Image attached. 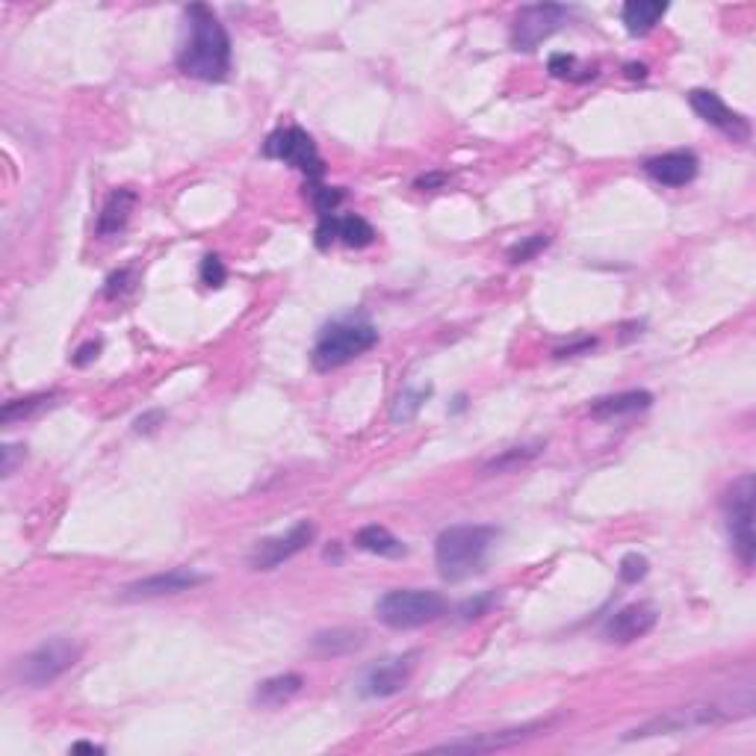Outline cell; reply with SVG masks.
<instances>
[{
  "instance_id": "6da1fadb",
  "label": "cell",
  "mask_w": 756,
  "mask_h": 756,
  "mask_svg": "<svg viewBox=\"0 0 756 756\" xmlns=\"http://www.w3.org/2000/svg\"><path fill=\"white\" fill-rule=\"evenodd\" d=\"M178 68L204 83H222L231 71V36L204 3L187 6V39L178 51Z\"/></svg>"
},
{
  "instance_id": "7a4b0ae2",
  "label": "cell",
  "mask_w": 756,
  "mask_h": 756,
  "mask_svg": "<svg viewBox=\"0 0 756 756\" xmlns=\"http://www.w3.org/2000/svg\"><path fill=\"white\" fill-rule=\"evenodd\" d=\"M500 529L485 523H461L443 529L435 541V565L446 582H461L473 573H479L488 550L494 547Z\"/></svg>"
},
{
  "instance_id": "3957f363",
  "label": "cell",
  "mask_w": 756,
  "mask_h": 756,
  "mask_svg": "<svg viewBox=\"0 0 756 756\" xmlns=\"http://www.w3.org/2000/svg\"><path fill=\"white\" fill-rule=\"evenodd\" d=\"M378 343V331L373 322L364 319H337L331 322L319 340H316L311 361L319 373H331L340 370L346 364H352L355 358H361L364 352H370Z\"/></svg>"
},
{
  "instance_id": "277c9868",
  "label": "cell",
  "mask_w": 756,
  "mask_h": 756,
  "mask_svg": "<svg viewBox=\"0 0 756 756\" xmlns=\"http://www.w3.org/2000/svg\"><path fill=\"white\" fill-rule=\"evenodd\" d=\"M441 615H446V600L426 588H396L376 603V618L390 630H420Z\"/></svg>"
},
{
  "instance_id": "5b68a950",
  "label": "cell",
  "mask_w": 756,
  "mask_h": 756,
  "mask_svg": "<svg viewBox=\"0 0 756 756\" xmlns=\"http://www.w3.org/2000/svg\"><path fill=\"white\" fill-rule=\"evenodd\" d=\"M742 715L745 712H736V706L724 709L718 703H689V706H680V709H671L665 715L644 721L641 727L630 730L624 739L632 742V739H653V736H677V733H689V730L715 727V724H724V721L742 718Z\"/></svg>"
},
{
  "instance_id": "8992f818",
  "label": "cell",
  "mask_w": 756,
  "mask_h": 756,
  "mask_svg": "<svg viewBox=\"0 0 756 756\" xmlns=\"http://www.w3.org/2000/svg\"><path fill=\"white\" fill-rule=\"evenodd\" d=\"M754 497L756 482L751 473L739 476L727 497H724V517H727V532H730V544L733 553L739 556L742 567H754L756 538H754Z\"/></svg>"
},
{
  "instance_id": "52a82bcc",
  "label": "cell",
  "mask_w": 756,
  "mask_h": 756,
  "mask_svg": "<svg viewBox=\"0 0 756 756\" xmlns=\"http://www.w3.org/2000/svg\"><path fill=\"white\" fill-rule=\"evenodd\" d=\"M80 659V644L71 638H48L18 662V680L30 689H45L68 674Z\"/></svg>"
},
{
  "instance_id": "ba28073f",
  "label": "cell",
  "mask_w": 756,
  "mask_h": 756,
  "mask_svg": "<svg viewBox=\"0 0 756 756\" xmlns=\"http://www.w3.org/2000/svg\"><path fill=\"white\" fill-rule=\"evenodd\" d=\"M263 154L272 157V160H281V163H287V166H293V169H299L302 175H308L311 187H314L316 181L322 178V172H325L322 157H319V151H316V142L311 139V133H305L302 127L296 125L275 130V133L266 139Z\"/></svg>"
},
{
  "instance_id": "9c48e42d",
  "label": "cell",
  "mask_w": 756,
  "mask_h": 756,
  "mask_svg": "<svg viewBox=\"0 0 756 756\" xmlns=\"http://www.w3.org/2000/svg\"><path fill=\"white\" fill-rule=\"evenodd\" d=\"M570 18L565 3H529L517 12L511 24V45L517 51H535L541 42H547L553 33H559Z\"/></svg>"
},
{
  "instance_id": "30bf717a",
  "label": "cell",
  "mask_w": 756,
  "mask_h": 756,
  "mask_svg": "<svg viewBox=\"0 0 756 756\" xmlns=\"http://www.w3.org/2000/svg\"><path fill=\"white\" fill-rule=\"evenodd\" d=\"M314 538L316 526L311 520H302L290 532L260 541L252 550V556H249V565H252V570H275V567H281L284 562H290L293 556H299L302 550H308V544Z\"/></svg>"
},
{
  "instance_id": "8fae6325",
  "label": "cell",
  "mask_w": 756,
  "mask_h": 756,
  "mask_svg": "<svg viewBox=\"0 0 756 756\" xmlns=\"http://www.w3.org/2000/svg\"><path fill=\"white\" fill-rule=\"evenodd\" d=\"M210 582L207 573H198L192 567H172L166 573H154V576H145V579H136L130 582L122 597L125 600H148V597H169V594H184V591H192L198 585Z\"/></svg>"
},
{
  "instance_id": "7c38bea8",
  "label": "cell",
  "mask_w": 756,
  "mask_h": 756,
  "mask_svg": "<svg viewBox=\"0 0 756 756\" xmlns=\"http://www.w3.org/2000/svg\"><path fill=\"white\" fill-rule=\"evenodd\" d=\"M689 104L692 110L706 122V125L718 127L724 136H730L733 142H748L751 139V125L742 113L730 110L721 95L709 92V89H692L689 92Z\"/></svg>"
},
{
  "instance_id": "4fadbf2b",
  "label": "cell",
  "mask_w": 756,
  "mask_h": 756,
  "mask_svg": "<svg viewBox=\"0 0 756 756\" xmlns=\"http://www.w3.org/2000/svg\"><path fill=\"white\" fill-rule=\"evenodd\" d=\"M414 659H417V653H405V656H387L376 665H370L361 677V694L364 697L399 694L414 674Z\"/></svg>"
},
{
  "instance_id": "5bb4252c",
  "label": "cell",
  "mask_w": 756,
  "mask_h": 756,
  "mask_svg": "<svg viewBox=\"0 0 756 756\" xmlns=\"http://www.w3.org/2000/svg\"><path fill=\"white\" fill-rule=\"evenodd\" d=\"M656 621H659V612L650 603H630V606L618 609L606 621L603 638L612 641V644H632V641L644 638L647 632L653 630Z\"/></svg>"
},
{
  "instance_id": "9a60e30c",
  "label": "cell",
  "mask_w": 756,
  "mask_h": 756,
  "mask_svg": "<svg viewBox=\"0 0 756 756\" xmlns=\"http://www.w3.org/2000/svg\"><path fill=\"white\" fill-rule=\"evenodd\" d=\"M535 730H541V724L514 727V730H497V733H476V736H467V739L443 742L435 751H449V754H488V751H503V748H514V745L532 739Z\"/></svg>"
},
{
  "instance_id": "2e32d148",
  "label": "cell",
  "mask_w": 756,
  "mask_h": 756,
  "mask_svg": "<svg viewBox=\"0 0 756 756\" xmlns=\"http://www.w3.org/2000/svg\"><path fill=\"white\" fill-rule=\"evenodd\" d=\"M647 175L662 187H686L700 172V160L692 151H668L644 163Z\"/></svg>"
},
{
  "instance_id": "e0dca14e",
  "label": "cell",
  "mask_w": 756,
  "mask_h": 756,
  "mask_svg": "<svg viewBox=\"0 0 756 756\" xmlns=\"http://www.w3.org/2000/svg\"><path fill=\"white\" fill-rule=\"evenodd\" d=\"M653 405V393L647 390H624L615 396H603L591 405L594 420H618V417H632L638 411H647Z\"/></svg>"
},
{
  "instance_id": "ac0fdd59",
  "label": "cell",
  "mask_w": 756,
  "mask_h": 756,
  "mask_svg": "<svg viewBox=\"0 0 756 756\" xmlns=\"http://www.w3.org/2000/svg\"><path fill=\"white\" fill-rule=\"evenodd\" d=\"M302 689H305L302 674H278V677H269V680L257 683L252 703L260 706V709H278V706L290 703L293 697H299Z\"/></svg>"
},
{
  "instance_id": "d6986e66",
  "label": "cell",
  "mask_w": 756,
  "mask_h": 756,
  "mask_svg": "<svg viewBox=\"0 0 756 756\" xmlns=\"http://www.w3.org/2000/svg\"><path fill=\"white\" fill-rule=\"evenodd\" d=\"M133 204H136V192L133 189H116L110 192V198L104 201L101 207V216H98V237H113L119 231H125L127 219L133 213Z\"/></svg>"
},
{
  "instance_id": "ffe728a7",
  "label": "cell",
  "mask_w": 756,
  "mask_h": 756,
  "mask_svg": "<svg viewBox=\"0 0 756 756\" xmlns=\"http://www.w3.org/2000/svg\"><path fill=\"white\" fill-rule=\"evenodd\" d=\"M668 12V3L662 0H630L621 9V21L630 36H647Z\"/></svg>"
},
{
  "instance_id": "44dd1931",
  "label": "cell",
  "mask_w": 756,
  "mask_h": 756,
  "mask_svg": "<svg viewBox=\"0 0 756 756\" xmlns=\"http://www.w3.org/2000/svg\"><path fill=\"white\" fill-rule=\"evenodd\" d=\"M355 547L364 553H373L378 559H402L408 553V547L384 526H364L355 535Z\"/></svg>"
},
{
  "instance_id": "7402d4cb",
  "label": "cell",
  "mask_w": 756,
  "mask_h": 756,
  "mask_svg": "<svg viewBox=\"0 0 756 756\" xmlns=\"http://www.w3.org/2000/svg\"><path fill=\"white\" fill-rule=\"evenodd\" d=\"M364 644H367V632L355 630V627H334V630H322L314 635V650L322 656H346Z\"/></svg>"
},
{
  "instance_id": "603a6c76",
  "label": "cell",
  "mask_w": 756,
  "mask_h": 756,
  "mask_svg": "<svg viewBox=\"0 0 756 756\" xmlns=\"http://www.w3.org/2000/svg\"><path fill=\"white\" fill-rule=\"evenodd\" d=\"M544 452V443L535 441V443H523V446H508L503 449L500 455H494L485 467H482V473L485 476H497V473H514V470H520V467H526L529 461H535L538 455Z\"/></svg>"
},
{
  "instance_id": "cb8c5ba5",
  "label": "cell",
  "mask_w": 756,
  "mask_h": 756,
  "mask_svg": "<svg viewBox=\"0 0 756 756\" xmlns=\"http://www.w3.org/2000/svg\"><path fill=\"white\" fill-rule=\"evenodd\" d=\"M337 240H343L349 249H367L376 243V228L364 216H340L337 222Z\"/></svg>"
},
{
  "instance_id": "d4e9b609",
  "label": "cell",
  "mask_w": 756,
  "mask_h": 756,
  "mask_svg": "<svg viewBox=\"0 0 756 756\" xmlns=\"http://www.w3.org/2000/svg\"><path fill=\"white\" fill-rule=\"evenodd\" d=\"M54 405V393H39V396H27V399H12L3 405L0 411V423L3 426H12L18 420H27L33 414H39L42 408H51Z\"/></svg>"
},
{
  "instance_id": "484cf974",
  "label": "cell",
  "mask_w": 756,
  "mask_h": 756,
  "mask_svg": "<svg viewBox=\"0 0 756 756\" xmlns=\"http://www.w3.org/2000/svg\"><path fill=\"white\" fill-rule=\"evenodd\" d=\"M432 396V387H408L396 396L393 408H390V420L393 423H411L420 408L426 405V399Z\"/></svg>"
},
{
  "instance_id": "4316f807",
  "label": "cell",
  "mask_w": 756,
  "mask_h": 756,
  "mask_svg": "<svg viewBox=\"0 0 756 756\" xmlns=\"http://www.w3.org/2000/svg\"><path fill=\"white\" fill-rule=\"evenodd\" d=\"M547 246H550L547 234H532V237H526V240H520L517 246L508 249V260L511 263H529V260H535L538 254L544 252Z\"/></svg>"
},
{
  "instance_id": "83f0119b",
  "label": "cell",
  "mask_w": 756,
  "mask_h": 756,
  "mask_svg": "<svg viewBox=\"0 0 756 756\" xmlns=\"http://www.w3.org/2000/svg\"><path fill=\"white\" fill-rule=\"evenodd\" d=\"M343 198H346V192L340 187H319V184L311 187V201H314L319 216H334L337 207L343 204Z\"/></svg>"
},
{
  "instance_id": "f1b7e54d",
  "label": "cell",
  "mask_w": 756,
  "mask_h": 756,
  "mask_svg": "<svg viewBox=\"0 0 756 756\" xmlns=\"http://www.w3.org/2000/svg\"><path fill=\"white\" fill-rule=\"evenodd\" d=\"M225 281H228V269H225L222 257L219 254H207L201 260V284L210 287V290H219Z\"/></svg>"
},
{
  "instance_id": "f546056e",
  "label": "cell",
  "mask_w": 756,
  "mask_h": 756,
  "mask_svg": "<svg viewBox=\"0 0 756 756\" xmlns=\"http://www.w3.org/2000/svg\"><path fill=\"white\" fill-rule=\"evenodd\" d=\"M647 573H650V562H647L641 553H627V556L621 559V565H618V576H621V582H627V585H638Z\"/></svg>"
},
{
  "instance_id": "4dcf8cb0",
  "label": "cell",
  "mask_w": 756,
  "mask_h": 756,
  "mask_svg": "<svg viewBox=\"0 0 756 756\" xmlns=\"http://www.w3.org/2000/svg\"><path fill=\"white\" fill-rule=\"evenodd\" d=\"M494 603H497V597H494V594H479V597L464 600V603L458 606V615H461V621H476V618L488 615Z\"/></svg>"
},
{
  "instance_id": "1f68e13d",
  "label": "cell",
  "mask_w": 756,
  "mask_h": 756,
  "mask_svg": "<svg viewBox=\"0 0 756 756\" xmlns=\"http://www.w3.org/2000/svg\"><path fill=\"white\" fill-rule=\"evenodd\" d=\"M337 222L340 216H319V225H316V246L319 249H328L334 240H337Z\"/></svg>"
},
{
  "instance_id": "d6a6232c",
  "label": "cell",
  "mask_w": 756,
  "mask_h": 756,
  "mask_svg": "<svg viewBox=\"0 0 756 756\" xmlns=\"http://www.w3.org/2000/svg\"><path fill=\"white\" fill-rule=\"evenodd\" d=\"M550 74L559 77V80H576V57L553 54V57H550Z\"/></svg>"
},
{
  "instance_id": "836d02e7",
  "label": "cell",
  "mask_w": 756,
  "mask_h": 756,
  "mask_svg": "<svg viewBox=\"0 0 756 756\" xmlns=\"http://www.w3.org/2000/svg\"><path fill=\"white\" fill-rule=\"evenodd\" d=\"M163 423H166V414H163V411H148V414L136 417L133 429H136L139 435H154Z\"/></svg>"
},
{
  "instance_id": "e575fe53",
  "label": "cell",
  "mask_w": 756,
  "mask_h": 756,
  "mask_svg": "<svg viewBox=\"0 0 756 756\" xmlns=\"http://www.w3.org/2000/svg\"><path fill=\"white\" fill-rule=\"evenodd\" d=\"M98 355H101V343H98V340H89V343H83V346L71 355V364H74V367H89Z\"/></svg>"
},
{
  "instance_id": "d590c367",
  "label": "cell",
  "mask_w": 756,
  "mask_h": 756,
  "mask_svg": "<svg viewBox=\"0 0 756 756\" xmlns=\"http://www.w3.org/2000/svg\"><path fill=\"white\" fill-rule=\"evenodd\" d=\"M27 446H21V443H6L0 452H3V476H12L15 473V464H18V458H24L27 452H24Z\"/></svg>"
},
{
  "instance_id": "8d00e7d4",
  "label": "cell",
  "mask_w": 756,
  "mask_h": 756,
  "mask_svg": "<svg viewBox=\"0 0 756 756\" xmlns=\"http://www.w3.org/2000/svg\"><path fill=\"white\" fill-rule=\"evenodd\" d=\"M127 278H130V269H122V272H113V275H110V281H107V296H110V299H116V296L125 290Z\"/></svg>"
},
{
  "instance_id": "74e56055",
  "label": "cell",
  "mask_w": 756,
  "mask_h": 756,
  "mask_svg": "<svg viewBox=\"0 0 756 756\" xmlns=\"http://www.w3.org/2000/svg\"><path fill=\"white\" fill-rule=\"evenodd\" d=\"M597 346V340L594 337H585V340H579V343H570L565 349H559L556 352V358H573V355H579V352H588V349H594Z\"/></svg>"
},
{
  "instance_id": "f35d334b",
  "label": "cell",
  "mask_w": 756,
  "mask_h": 756,
  "mask_svg": "<svg viewBox=\"0 0 756 756\" xmlns=\"http://www.w3.org/2000/svg\"><path fill=\"white\" fill-rule=\"evenodd\" d=\"M71 754H104L101 745H92V742H74L71 745Z\"/></svg>"
},
{
  "instance_id": "ab89813d",
  "label": "cell",
  "mask_w": 756,
  "mask_h": 756,
  "mask_svg": "<svg viewBox=\"0 0 756 756\" xmlns=\"http://www.w3.org/2000/svg\"><path fill=\"white\" fill-rule=\"evenodd\" d=\"M446 184V175H429V178H420L417 187L420 189H438Z\"/></svg>"
},
{
  "instance_id": "60d3db41",
  "label": "cell",
  "mask_w": 756,
  "mask_h": 756,
  "mask_svg": "<svg viewBox=\"0 0 756 756\" xmlns=\"http://www.w3.org/2000/svg\"><path fill=\"white\" fill-rule=\"evenodd\" d=\"M627 77H647V65L630 63L627 65Z\"/></svg>"
}]
</instances>
